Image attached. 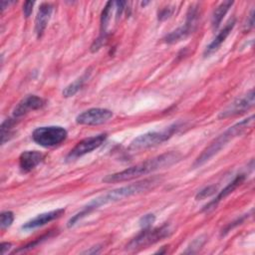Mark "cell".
Masks as SVG:
<instances>
[{"label": "cell", "mask_w": 255, "mask_h": 255, "mask_svg": "<svg viewBox=\"0 0 255 255\" xmlns=\"http://www.w3.org/2000/svg\"><path fill=\"white\" fill-rule=\"evenodd\" d=\"M53 11V6L50 3H42L39 7L35 20V33L38 38H41L50 20Z\"/></svg>", "instance_id": "obj_14"}, {"label": "cell", "mask_w": 255, "mask_h": 255, "mask_svg": "<svg viewBox=\"0 0 255 255\" xmlns=\"http://www.w3.org/2000/svg\"><path fill=\"white\" fill-rule=\"evenodd\" d=\"M179 128L177 124H174L160 131H148L139 136L135 137L128 145V149L130 150H140L148 147H152L158 145L168 138H170Z\"/></svg>", "instance_id": "obj_4"}, {"label": "cell", "mask_w": 255, "mask_h": 255, "mask_svg": "<svg viewBox=\"0 0 255 255\" xmlns=\"http://www.w3.org/2000/svg\"><path fill=\"white\" fill-rule=\"evenodd\" d=\"M148 3H149V2H142V3H141V5H142V6H145V5H146V4H148Z\"/></svg>", "instance_id": "obj_31"}, {"label": "cell", "mask_w": 255, "mask_h": 255, "mask_svg": "<svg viewBox=\"0 0 255 255\" xmlns=\"http://www.w3.org/2000/svg\"><path fill=\"white\" fill-rule=\"evenodd\" d=\"M14 220V214L11 211H4L0 215V227L1 229H6L11 226Z\"/></svg>", "instance_id": "obj_20"}, {"label": "cell", "mask_w": 255, "mask_h": 255, "mask_svg": "<svg viewBox=\"0 0 255 255\" xmlns=\"http://www.w3.org/2000/svg\"><path fill=\"white\" fill-rule=\"evenodd\" d=\"M198 17H199L198 8L196 6H191L187 12L186 21L184 25L167 34L164 37V41L168 44H174L188 37L192 33V31L195 29Z\"/></svg>", "instance_id": "obj_7"}, {"label": "cell", "mask_w": 255, "mask_h": 255, "mask_svg": "<svg viewBox=\"0 0 255 255\" xmlns=\"http://www.w3.org/2000/svg\"><path fill=\"white\" fill-rule=\"evenodd\" d=\"M68 136V131L63 127H39L32 132L33 140L41 146L51 147L60 144Z\"/></svg>", "instance_id": "obj_5"}, {"label": "cell", "mask_w": 255, "mask_h": 255, "mask_svg": "<svg viewBox=\"0 0 255 255\" xmlns=\"http://www.w3.org/2000/svg\"><path fill=\"white\" fill-rule=\"evenodd\" d=\"M16 124V119L11 118L5 120L1 125V143L4 144L12 136V128Z\"/></svg>", "instance_id": "obj_19"}, {"label": "cell", "mask_w": 255, "mask_h": 255, "mask_svg": "<svg viewBox=\"0 0 255 255\" xmlns=\"http://www.w3.org/2000/svg\"><path fill=\"white\" fill-rule=\"evenodd\" d=\"M106 138H107V133H100L98 135H94V136H90L82 139L75 145L73 149H71V151L67 155V160L77 159L78 157H81L93 151L94 149H97L105 142Z\"/></svg>", "instance_id": "obj_8"}, {"label": "cell", "mask_w": 255, "mask_h": 255, "mask_svg": "<svg viewBox=\"0 0 255 255\" xmlns=\"http://www.w3.org/2000/svg\"><path fill=\"white\" fill-rule=\"evenodd\" d=\"M253 106H254V90L252 89L246 95L236 99L225 110H223L219 115V119H225V118L233 117L239 114H243L249 109H251Z\"/></svg>", "instance_id": "obj_10"}, {"label": "cell", "mask_w": 255, "mask_h": 255, "mask_svg": "<svg viewBox=\"0 0 255 255\" xmlns=\"http://www.w3.org/2000/svg\"><path fill=\"white\" fill-rule=\"evenodd\" d=\"M116 5H117V15L119 17L122 14L123 10H124L126 2L125 1H118V2H116Z\"/></svg>", "instance_id": "obj_26"}, {"label": "cell", "mask_w": 255, "mask_h": 255, "mask_svg": "<svg viewBox=\"0 0 255 255\" xmlns=\"http://www.w3.org/2000/svg\"><path fill=\"white\" fill-rule=\"evenodd\" d=\"M44 158V154L38 150H26L19 156V166L22 172H30Z\"/></svg>", "instance_id": "obj_13"}, {"label": "cell", "mask_w": 255, "mask_h": 255, "mask_svg": "<svg viewBox=\"0 0 255 255\" xmlns=\"http://www.w3.org/2000/svg\"><path fill=\"white\" fill-rule=\"evenodd\" d=\"M91 72L90 71H87L82 77L78 78L77 80H75L73 83H71L70 85H68L64 91H63V96L66 97V98H69V97H73L75 94H77L81 88L84 86L85 82L88 80L89 76H90Z\"/></svg>", "instance_id": "obj_18"}, {"label": "cell", "mask_w": 255, "mask_h": 255, "mask_svg": "<svg viewBox=\"0 0 255 255\" xmlns=\"http://www.w3.org/2000/svg\"><path fill=\"white\" fill-rule=\"evenodd\" d=\"M11 247V243H8V242H3L1 244V250H2V254H5Z\"/></svg>", "instance_id": "obj_28"}, {"label": "cell", "mask_w": 255, "mask_h": 255, "mask_svg": "<svg viewBox=\"0 0 255 255\" xmlns=\"http://www.w3.org/2000/svg\"><path fill=\"white\" fill-rule=\"evenodd\" d=\"M34 4H35L34 1H26L24 3V5H23V13H24V16L26 18H28L31 15V13L33 11Z\"/></svg>", "instance_id": "obj_24"}, {"label": "cell", "mask_w": 255, "mask_h": 255, "mask_svg": "<svg viewBox=\"0 0 255 255\" xmlns=\"http://www.w3.org/2000/svg\"><path fill=\"white\" fill-rule=\"evenodd\" d=\"M64 212H65V209L61 208V209H56V210H52L49 212L39 214L36 217L32 218L31 220L27 221L25 224H23L22 229L23 230H33L38 227H41V226L59 218L60 216L63 215Z\"/></svg>", "instance_id": "obj_12"}, {"label": "cell", "mask_w": 255, "mask_h": 255, "mask_svg": "<svg viewBox=\"0 0 255 255\" xmlns=\"http://www.w3.org/2000/svg\"><path fill=\"white\" fill-rule=\"evenodd\" d=\"M254 121V116H250L247 119L242 120L241 122L233 125L228 129H226L223 133H221L218 137H216L202 152L201 154L195 159L192 164L193 168L199 167L205 162H207L211 157L217 154L230 140L237 137L238 135L242 134L246 129L251 128Z\"/></svg>", "instance_id": "obj_3"}, {"label": "cell", "mask_w": 255, "mask_h": 255, "mask_svg": "<svg viewBox=\"0 0 255 255\" xmlns=\"http://www.w3.org/2000/svg\"><path fill=\"white\" fill-rule=\"evenodd\" d=\"M217 190V186L216 185H209V186H206L204 187L203 189H201L200 191L197 192V194L195 195V198L197 200L199 199H204L206 197H209L211 196L212 194H214Z\"/></svg>", "instance_id": "obj_21"}, {"label": "cell", "mask_w": 255, "mask_h": 255, "mask_svg": "<svg viewBox=\"0 0 255 255\" xmlns=\"http://www.w3.org/2000/svg\"><path fill=\"white\" fill-rule=\"evenodd\" d=\"M253 26H254V10L251 11V14L249 16V20L246 23V28L249 30V29L253 28Z\"/></svg>", "instance_id": "obj_27"}, {"label": "cell", "mask_w": 255, "mask_h": 255, "mask_svg": "<svg viewBox=\"0 0 255 255\" xmlns=\"http://www.w3.org/2000/svg\"><path fill=\"white\" fill-rule=\"evenodd\" d=\"M12 3H14V2H7V1H2V2H1V10L3 11V10L6 8V6H9V4H12Z\"/></svg>", "instance_id": "obj_30"}, {"label": "cell", "mask_w": 255, "mask_h": 255, "mask_svg": "<svg viewBox=\"0 0 255 255\" xmlns=\"http://www.w3.org/2000/svg\"><path fill=\"white\" fill-rule=\"evenodd\" d=\"M155 221V216L151 213H148V214H145L143 215L140 219H139V225L142 229H145V228H149L151 226V224Z\"/></svg>", "instance_id": "obj_22"}, {"label": "cell", "mask_w": 255, "mask_h": 255, "mask_svg": "<svg viewBox=\"0 0 255 255\" xmlns=\"http://www.w3.org/2000/svg\"><path fill=\"white\" fill-rule=\"evenodd\" d=\"M101 247H99V246H96V247H94L93 249H90V250H87V251H85V252H83L84 254H95V253H98L99 252V249H100Z\"/></svg>", "instance_id": "obj_29"}, {"label": "cell", "mask_w": 255, "mask_h": 255, "mask_svg": "<svg viewBox=\"0 0 255 255\" xmlns=\"http://www.w3.org/2000/svg\"><path fill=\"white\" fill-rule=\"evenodd\" d=\"M45 105V101L35 95H29L21 100L13 110V118L16 120L27 115L28 113L42 109Z\"/></svg>", "instance_id": "obj_11"}, {"label": "cell", "mask_w": 255, "mask_h": 255, "mask_svg": "<svg viewBox=\"0 0 255 255\" xmlns=\"http://www.w3.org/2000/svg\"><path fill=\"white\" fill-rule=\"evenodd\" d=\"M235 26V19L230 20L225 26L224 28L217 34V36L213 39V41L206 47L205 51H204V56L207 57L210 54L214 53L215 51H217L219 49V47L221 46V44L225 41V39L227 38V36L230 34V32L232 31V29Z\"/></svg>", "instance_id": "obj_16"}, {"label": "cell", "mask_w": 255, "mask_h": 255, "mask_svg": "<svg viewBox=\"0 0 255 255\" xmlns=\"http://www.w3.org/2000/svg\"><path fill=\"white\" fill-rule=\"evenodd\" d=\"M181 159V154L175 151H170L166 153H162L155 157L146 159L140 163H137L133 166H130L125 170L109 174L103 178L104 182L114 183V182H122L127 180H131L133 178L139 177L141 175L148 174L155 170L168 167Z\"/></svg>", "instance_id": "obj_2"}, {"label": "cell", "mask_w": 255, "mask_h": 255, "mask_svg": "<svg viewBox=\"0 0 255 255\" xmlns=\"http://www.w3.org/2000/svg\"><path fill=\"white\" fill-rule=\"evenodd\" d=\"M160 179L158 177H151L147 179H143L141 181H137L135 183H131L126 186L119 187L117 189L111 190L108 193H105L103 195H100L96 198H94L92 201H90L80 212L75 214L69 221L68 226L71 227L75 225L80 219L91 213L93 210L99 208L102 205H106L109 203H113L119 200H122L126 197H129L135 194H139L142 192H145L149 189H152L159 183Z\"/></svg>", "instance_id": "obj_1"}, {"label": "cell", "mask_w": 255, "mask_h": 255, "mask_svg": "<svg viewBox=\"0 0 255 255\" xmlns=\"http://www.w3.org/2000/svg\"><path fill=\"white\" fill-rule=\"evenodd\" d=\"M172 13H173V8L165 7L162 10H160V12L158 13V20L159 21H163V20L169 18Z\"/></svg>", "instance_id": "obj_23"}, {"label": "cell", "mask_w": 255, "mask_h": 255, "mask_svg": "<svg viewBox=\"0 0 255 255\" xmlns=\"http://www.w3.org/2000/svg\"><path fill=\"white\" fill-rule=\"evenodd\" d=\"M170 228L167 224L157 227V228H145L136 235L131 241L127 245L128 250H137L149 246L157 241L162 240L163 238L169 236Z\"/></svg>", "instance_id": "obj_6"}, {"label": "cell", "mask_w": 255, "mask_h": 255, "mask_svg": "<svg viewBox=\"0 0 255 255\" xmlns=\"http://www.w3.org/2000/svg\"><path fill=\"white\" fill-rule=\"evenodd\" d=\"M203 242H204V239L202 240V237H200V238H197V239H196L194 242H192V244L190 245V248H191V250H190V251H187V252H191L193 248H200V247L202 246ZM187 252H186V253H187Z\"/></svg>", "instance_id": "obj_25"}, {"label": "cell", "mask_w": 255, "mask_h": 255, "mask_svg": "<svg viewBox=\"0 0 255 255\" xmlns=\"http://www.w3.org/2000/svg\"><path fill=\"white\" fill-rule=\"evenodd\" d=\"M232 5H233L232 1H224L216 7V9L214 10V12L212 14V18H211V25L214 30H216L219 27L222 19L224 18L225 14L227 13V11L229 10V8Z\"/></svg>", "instance_id": "obj_17"}, {"label": "cell", "mask_w": 255, "mask_h": 255, "mask_svg": "<svg viewBox=\"0 0 255 255\" xmlns=\"http://www.w3.org/2000/svg\"><path fill=\"white\" fill-rule=\"evenodd\" d=\"M244 178H245V175H244V174H238L225 188H223V189L218 193V195L215 197L214 200L210 201L208 204H206V205L204 206L203 210H204V211H208L209 209H212V208L216 207V205H217L223 198H225L227 195H229L231 192H233V190H235V189L243 182Z\"/></svg>", "instance_id": "obj_15"}, {"label": "cell", "mask_w": 255, "mask_h": 255, "mask_svg": "<svg viewBox=\"0 0 255 255\" xmlns=\"http://www.w3.org/2000/svg\"><path fill=\"white\" fill-rule=\"evenodd\" d=\"M113 117V112L108 109L93 108L77 116L76 122L79 125L97 126L108 122Z\"/></svg>", "instance_id": "obj_9"}]
</instances>
